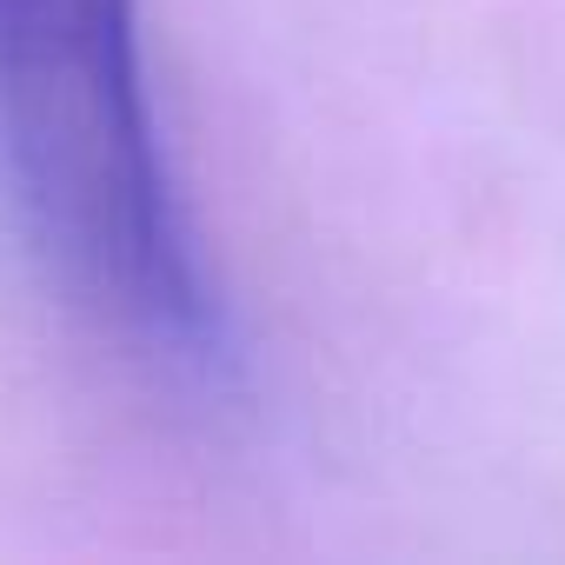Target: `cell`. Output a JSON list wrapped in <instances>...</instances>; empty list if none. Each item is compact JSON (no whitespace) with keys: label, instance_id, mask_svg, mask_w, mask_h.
Returning a JSON list of instances; mask_svg holds the SVG:
<instances>
[{"label":"cell","instance_id":"1","mask_svg":"<svg viewBox=\"0 0 565 565\" xmlns=\"http://www.w3.org/2000/svg\"><path fill=\"white\" fill-rule=\"evenodd\" d=\"M0 200L120 360L193 399L239 386L220 279L167 167L140 0H0Z\"/></svg>","mask_w":565,"mask_h":565}]
</instances>
